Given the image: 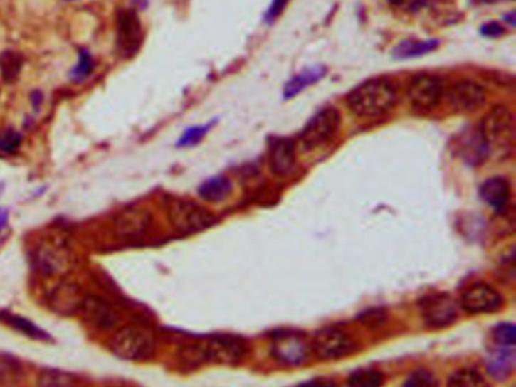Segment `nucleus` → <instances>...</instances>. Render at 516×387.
<instances>
[{"mask_svg": "<svg viewBox=\"0 0 516 387\" xmlns=\"http://www.w3.org/2000/svg\"><path fill=\"white\" fill-rule=\"evenodd\" d=\"M486 91L483 85L474 80H459L453 83L447 92L448 106L454 112H473L485 103Z\"/></svg>", "mask_w": 516, "mask_h": 387, "instance_id": "obj_12", "label": "nucleus"}, {"mask_svg": "<svg viewBox=\"0 0 516 387\" xmlns=\"http://www.w3.org/2000/svg\"><path fill=\"white\" fill-rule=\"evenodd\" d=\"M421 313L427 325L447 327L458 317V302L448 294H433L421 301Z\"/></svg>", "mask_w": 516, "mask_h": 387, "instance_id": "obj_13", "label": "nucleus"}, {"mask_svg": "<svg viewBox=\"0 0 516 387\" xmlns=\"http://www.w3.org/2000/svg\"><path fill=\"white\" fill-rule=\"evenodd\" d=\"M232 184L224 176H215L203 181L199 188V196L209 203L223 201L231 196Z\"/></svg>", "mask_w": 516, "mask_h": 387, "instance_id": "obj_23", "label": "nucleus"}, {"mask_svg": "<svg viewBox=\"0 0 516 387\" xmlns=\"http://www.w3.org/2000/svg\"><path fill=\"white\" fill-rule=\"evenodd\" d=\"M8 216H9L8 215V211L0 208V232H2V230L5 228V226L8 223Z\"/></svg>", "mask_w": 516, "mask_h": 387, "instance_id": "obj_41", "label": "nucleus"}, {"mask_svg": "<svg viewBox=\"0 0 516 387\" xmlns=\"http://www.w3.org/2000/svg\"><path fill=\"white\" fill-rule=\"evenodd\" d=\"M142 43L141 20L134 9H120L117 12V52L120 58L135 56Z\"/></svg>", "mask_w": 516, "mask_h": 387, "instance_id": "obj_9", "label": "nucleus"}, {"mask_svg": "<svg viewBox=\"0 0 516 387\" xmlns=\"http://www.w3.org/2000/svg\"><path fill=\"white\" fill-rule=\"evenodd\" d=\"M504 20H509V24L510 26H515V18H513V12H510V14L507 17H504Z\"/></svg>", "mask_w": 516, "mask_h": 387, "instance_id": "obj_42", "label": "nucleus"}, {"mask_svg": "<svg viewBox=\"0 0 516 387\" xmlns=\"http://www.w3.org/2000/svg\"><path fill=\"white\" fill-rule=\"evenodd\" d=\"M443 95V83L433 75H418L409 82L407 99L418 112H428L441 103Z\"/></svg>", "mask_w": 516, "mask_h": 387, "instance_id": "obj_7", "label": "nucleus"}, {"mask_svg": "<svg viewBox=\"0 0 516 387\" xmlns=\"http://www.w3.org/2000/svg\"><path fill=\"white\" fill-rule=\"evenodd\" d=\"M270 166L274 174L288 176L295 166V145L291 139H275L270 152Z\"/></svg>", "mask_w": 516, "mask_h": 387, "instance_id": "obj_18", "label": "nucleus"}, {"mask_svg": "<svg viewBox=\"0 0 516 387\" xmlns=\"http://www.w3.org/2000/svg\"><path fill=\"white\" fill-rule=\"evenodd\" d=\"M65 2H76V0H65Z\"/></svg>", "mask_w": 516, "mask_h": 387, "instance_id": "obj_44", "label": "nucleus"}, {"mask_svg": "<svg viewBox=\"0 0 516 387\" xmlns=\"http://www.w3.org/2000/svg\"><path fill=\"white\" fill-rule=\"evenodd\" d=\"M25 64V58L16 51H4L0 53V78L6 83H13L20 76V71Z\"/></svg>", "mask_w": 516, "mask_h": 387, "instance_id": "obj_25", "label": "nucleus"}, {"mask_svg": "<svg viewBox=\"0 0 516 387\" xmlns=\"http://www.w3.org/2000/svg\"><path fill=\"white\" fill-rule=\"evenodd\" d=\"M273 356L283 365H300L310 351V345L303 333L293 330L275 332L271 339Z\"/></svg>", "mask_w": 516, "mask_h": 387, "instance_id": "obj_10", "label": "nucleus"}, {"mask_svg": "<svg viewBox=\"0 0 516 387\" xmlns=\"http://www.w3.org/2000/svg\"><path fill=\"white\" fill-rule=\"evenodd\" d=\"M494 336V341L500 346H513L516 342V333H515V325L513 324H500L497 329L492 332Z\"/></svg>", "mask_w": 516, "mask_h": 387, "instance_id": "obj_35", "label": "nucleus"}, {"mask_svg": "<svg viewBox=\"0 0 516 387\" xmlns=\"http://www.w3.org/2000/svg\"><path fill=\"white\" fill-rule=\"evenodd\" d=\"M385 318H386V314L381 309H371L359 317V319H361L365 325H371V327L380 325L383 321H385Z\"/></svg>", "mask_w": 516, "mask_h": 387, "instance_id": "obj_36", "label": "nucleus"}, {"mask_svg": "<svg viewBox=\"0 0 516 387\" xmlns=\"http://www.w3.org/2000/svg\"><path fill=\"white\" fill-rule=\"evenodd\" d=\"M37 268L44 275H61L71 268V254L64 244L47 240L40 244L35 253Z\"/></svg>", "mask_w": 516, "mask_h": 387, "instance_id": "obj_11", "label": "nucleus"}, {"mask_svg": "<svg viewBox=\"0 0 516 387\" xmlns=\"http://www.w3.org/2000/svg\"><path fill=\"white\" fill-rule=\"evenodd\" d=\"M29 99H31V103H32L33 111H35V112H38V111H40V107H41V105H43V100H44V95H43V92H41L40 90H33V91L31 92V97H29Z\"/></svg>", "mask_w": 516, "mask_h": 387, "instance_id": "obj_40", "label": "nucleus"}, {"mask_svg": "<svg viewBox=\"0 0 516 387\" xmlns=\"http://www.w3.org/2000/svg\"><path fill=\"white\" fill-rule=\"evenodd\" d=\"M339 123L341 117L335 107L321 109L307 121V124L302 130V144L306 149L321 147L335 137Z\"/></svg>", "mask_w": 516, "mask_h": 387, "instance_id": "obj_6", "label": "nucleus"}, {"mask_svg": "<svg viewBox=\"0 0 516 387\" xmlns=\"http://www.w3.org/2000/svg\"><path fill=\"white\" fill-rule=\"evenodd\" d=\"M383 375L376 369H361L349 378L350 387H381Z\"/></svg>", "mask_w": 516, "mask_h": 387, "instance_id": "obj_32", "label": "nucleus"}, {"mask_svg": "<svg viewBox=\"0 0 516 387\" xmlns=\"http://www.w3.org/2000/svg\"><path fill=\"white\" fill-rule=\"evenodd\" d=\"M480 32H482V35H485L486 38H498V36H501L504 33V28L501 26L500 23L492 21V23L483 24L482 29H480Z\"/></svg>", "mask_w": 516, "mask_h": 387, "instance_id": "obj_38", "label": "nucleus"}, {"mask_svg": "<svg viewBox=\"0 0 516 387\" xmlns=\"http://www.w3.org/2000/svg\"><path fill=\"white\" fill-rule=\"evenodd\" d=\"M488 145L506 147L515 138V117L507 106H495L485 115L480 127Z\"/></svg>", "mask_w": 516, "mask_h": 387, "instance_id": "obj_5", "label": "nucleus"}, {"mask_svg": "<svg viewBox=\"0 0 516 387\" xmlns=\"http://www.w3.org/2000/svg\"><path fill=\"white\" fill-rule=\"evenodd\" d=\"M326 75V68L322 65H314L307 67L303 71H300L290 82L285 85L283 88V97L285 99H293L297 94L305 91L310 85L317 83L321 78Z\"/></svg>", "mask_w": 516, "mask_h": 387, "instance_id": "obj_21", "label": "nucleus"}, {"mask_svg": "<svg viewBox=\"0 0 516 387\" xmlns=\"http://www.w3.org/2000/svg\"><path fill=\"white\" fill-rule=\"evenodd\" d=\"M168 218H170V223L177 232L185 235L201 232V230L211 227L215 221L209 211L182 198H176L168 203Z\"/></svg>", "mask_w": 516, "mask_h": 387, "instance_id": "obj_3", "label": "nucleus"}, {"mask_svg": "<svg viewBox=\"0 0 516 387\" xmlns=\"http://www.w3.org/2000/svg\"><path fill=\"white\" fill-rule=\"evenodd\" d=\"M438 44H439L438 40H424V41L406 40V41H401L399 46L394 47L392 56L399 60L421 58L430 52H433L438 47Z\"/></svg>", "mask_w": 516, "mask_h": 387, "instance_id": "obj_24", "label": "nucleus"}, {"mask_svg": "<svg viewBox=\"0 0 516 387\" xmlns=\"http://www.w3.org/2000/svg\"><path fill=\"white\" fill-rule=\"evenodd\" d=\"M2 319L5 322H8L9 325H13V329L21 332L23 334H26V336H29L32 339H47V334L40 329V327H37L32 321H29L26 318L19 317V314L4 313Z\"/></svg>", "mask_w": 516, "mask_h": 387, "instance_id": "obj_30", "label": "nucleus"}, {"mask_svg": "<svg viewBox=\"0 0 516 387\" xmlns=\"http://www.w3.org/2000/svg\"><path fill=\"white\" fill-rule=\"evenodd\" d=\"M403 387H438V381L431 372L426 369H419L416 372H412L409 377L404 380Z\"/></svg>", "mask_w": 516, "mask_h": 387, "instance_id": "obj_34", "label": "nucleus"}, {"mask_svg": "<svg viewBox=\"0 0 516 387\" xmlns=\"http://www.w3.org/2000/svg\"><path fill=\"white\" fill-rule=\"evenodd\" d=\"M480 196H482V198L490 208H494L495 211H502L510 200L509 181L502 177L488 179L482 188H480Z\"/></svg>", "mask_w": 516, "mask_h": 387, "instance_id": "obj_19", "label": "nucleus"}, {"mask_svg": "<svg viewBox=\"0 0 516 387\" xmlns=\"http://www.w3.org/2000/svg\"><path fill=\"white\" fill-rule=\"evenodd\" d=\"M515 366V351L513 346H500V349L490 354L488 361V372L495 380H504L509 377Z\"/></svg>", "mask_w": 516, "mask_h": 387, "instance_id": "obj_22", "label": "nucleus"}, {"mask_svg": "<svg viewBox=\"0 0 516 387\" xmlns=\"http://www.w3.org/2000/svg\"><path fill=\"white\" fill-rule=\"evenodd\" d=\"M83 298H85V294L82 292L78 283L63 280L51 290L49 304L53 312L70 317V314L80 312Z\"/></svg>", "mask_w": 516, "mask_h": 387, "instance_id": "obj_17", "label": "nucleus"}, {"mask_svg": "<svg viewBox=\"0 0 516 387\" xmlns=\"http://www.w3.org/2000/svg\"><path fill=\"white\" fill-rule=\"evenodd\" d=\"M94 58L93 55L90 53L88 48L85 47H80L79 48V59H78V64L70 70V80L73 82H83L87 80L88 78H91L93 71H94Z\"/></svg>", "mask_w": 516, "mask_h": 387, "instance_id": "obj_27", "label": "nucleus"}, {"mask_svg": "<svg viewBox=\"0 0 516 387\" xmlns=\"http://www.w3.org/2000/svg\"><path fill=\"white\" fill-rule=\"evenodd\" d=\"M395 102H397V91L394 83L386 78L367 80L347 97L352 112L361 118H376L386 114Z\"/></svg>", "mask_w": 516, "mask_h": 387, "instance_id": "obj_1", "label": "nucleus"}, {"mask_svg": "<svg viewBox=\"0 0 516 387\" xmlns=\"http://www.w3.org/2000/svg\"><path fill=\"white\" fill-rule=\"evenodd\" d=\"M297 387H336V384L330 380H324V378H314V380H309V381H305Z\"/></svg>", "mask_w": 516, "mask_h": 387, "instance_id": "obj_39", "label": "nucleus"}, {"mask_svg": "<svg viewBox=\"0 0 516 387\" xmlns=\"http://www.w3.org/2000/svg\"><path fill=\"white\" fill-rule=\"evenodd\" d=\"M489 145L483 139L480 132H470L468 135H463L459 141V152L463 157V161L470 165L482 164L488 156Z\"/></svg>", "mask_w": 516, "mask_h": 387, "instance_id": "obj_20", "label": "nucleus"}, {"mask_svg": "<svg viewBox=\"0 0 516 387\" xmlns=\"http://www.w3.org/2000/svg\"><path fill=\"white\" fill-rule=\"evenodd\" d=\"M447 387H488V383L478 371L460 369L451 375Z\"/></svg>", "mask_w": 516, "mask_h": 387, "instance_id": "obj_28", "label": "nucleus"}, {"mask_svg": "<svg viewBox=\"0 0 516 387\" xmlns=\"http://www.w3.org/2000/svg\"><path fill=\"white\" fill-rule=\"evenodd\" d=\"M310 348L318 359L336 360L352 353L354 341L349 333L338 327H324L315 334Z\"/></svg>", "mask_w": 516, "mask_h": 387, "instance_id": "obj_8", "label": "nucleus"}, {"mask_svg": "<svg viewBox=\"0 0 516 387\" xmlns=\"http://www.w3.org/2000/svg\"><path fill=\"white\" fill-rule=\"evenodd\" d=\"M215 124V120L209 121V123L206 124H201V126H193L186 129L181 138H179V141L176 142V145L179 149H184V147H194V145H197L203 138H205L208 135V132L211 130V127Z\"/></svg>", "mask_w": 516, "mask_h": 387, "instance_id": "obj_31", "label": "nucleus"}, {"mask_svg": "<svg viewBox=\"0 0 516 387\" xmlns=\"http://www.w3.org/2000/svg\"><path fill=\"white\" fill-rule=\"evenodd\" d=\"M21 142H23L21 133L17 132L16 129L8 127L0 132V152H4L6 154H13L20 149Z\"/></svg>", "mask_w": 516, "mask_h": 387, "instance_id": "obj_33", "label": "nucleus"}, {"mask_svg": "<svg viewBox=\"0 0 516 387\" xmlns=\"http://www.w3.org/2000/svg\"><path fill=\"white\" fill-rule=\"evenodd\" d=\"M23 369L20 363L8 354H0V383L16 384L20 381Z\"/></svg>", "mask_w": 516, "mask_h": 387, "instance_id": "obj_29", "label": "nucleus"}, {"mask_svg": "<svg viewBox=\"0 0 516 387\" xmlns=\"http://www.w3.org/2000/svg\"><path fill=\"white\" fill-rule=\"evenodd\" d=\"M152 215L142 208H127L114 220V232L123 239H138L149 232Z\"/></svg>", "mask_w": 516, "mask_h": 387, "instance_id": "obj_14", "label": "nucleus"}, {"mask_svg": "<svg viewBox=\"0 0 516 387\" xmlns=\"http://www.w3.org/2000/svg\"><path fill=\"white\" fill-rule=\"evenodd\" d=\"M286 4H288V0H273L268 11H267V14H265V20L268 23H273L275 18H278L282 14V11L286 6Z\"/></svg>", "mask_w": 516, "mask_h": 387, "instance_id": "obj_37", "label": "nucleus"}, {"mask_svg": "<svg viewBox=\"0 0 516 387\" xmlns=\"http://www.w3.org/2000/svg\"><path fill=\"white\" fill-rule=\"evenodd\" d=\"M80 312L83 313V318L100 330H111L120 322L118 310L111 302L95 295H85Z\"/></svg>", "mask_w": 516, "mask_h": 387, "instance_id": "obj_15", "label": "nucleus"}, {"mask_svg": "<svg viewBox=\"0 0 516 387\" xmlns=\"http://www.w3.org/2000/svg\"><path fill=\"white\" fill-rule=\"evenodd\" d=\"M203 361L214 360L218 363L236 365L248 353V346L243 339L235 336H212L197 342Z\"/></svg>", "mask_w": 516, "mask_h": 387, "instance_id": "obj_4", "label": "nucleus"}, {"mask_svg": "<svg viewBox=\"0 0 516 387\" xmlns=\"http://www.w3.org/2000/svg\"><path fill=\"white\" fill-rule=\"evenodd\" d=\"M389 2H391V4H401L403 0H389Z\"/></svg>", "mask_w": 516, "mask_h": 387, "instance_id": "obj_43", "label": "nucleus"}, {"mask_svg": "<svg viewBox=\"0 0 516 387\" xmlns=\"http://www.w3.org/2000/svg\"><path fill=\"white\" fill-rule=\"evenodd\" d=\"M460 302L470 313H490L501 307L502 298L492 286L475 283L465 290Z\"/></svg>", "mask_w": 516, "mask_h": 387, "instance_id": "obj_16", "label": "nucleus"}, {"mask_svg": "<svg viewBox=\"0 0 516 387\" xmlns=\"http://www.w3.org/2000/svg\"><path fill=\"white\" fill-rule=\"evenodd\" d=\"M37 386L38 387H76L78 380L73 377V375L64 372V371L44 369L38 375Z\"/></svg>", "mask_w": 516, "mask_h": 387, "instance_id": "obj_26", "label": "nucleus"}, {"mask_svg": "<svg viewBox=\"0 0 516 387\" xmlns=\"http://www.w3.org/2000/svg\"><path fill=\"white\" fill-rule=\"evenodd\" d=\"M156 348V334L144 324H129L118 329L111 339V349L125 360H146Z\"/></svg>", "mask_w": 516, "mask_h": 387, "instance_id": "obj_2", "label": "nucleus"}]
</instances>
